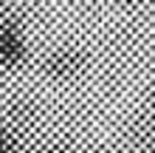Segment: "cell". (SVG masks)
Returning a JSON list of instances; mask_svg holds the SVG:
<instances>
[{
	"label": "cell",
	"instance_id": "3",
	"mask_svg": "<svg viewBox=\"0 0 155 153\" xmlns=\"http://www.w3.org/2000/svg\"><path fill=\"white\" fill-rule=\"evenodd\" d=\"M45 153H68V150H62V148H51V150H45Z\"/></svg>",
	"mask_w": 155,
	"mask_h": 153
},
{
	"label": "cell",
	"instance_id": "1",
	"mask_svg": "<svg viewBox=\"0 0 155 153\" xmlns=\"http://www.w3.org/2000/svg\"><path fill=\"white\" fill-rule=\"evenodd\" d=\"M45 68H48V74H54V77L68 79V77H74L76 71L82 68V54H79V51H74V48L57 51V54H51V57H48Z\"/></svg>",
	"mask_w": 155,
	"mask_h": 153
},
{
	"label": "cell",
	"instance_id": "2",
	"mask_svg": "<svg viewBox=\"0 0 155 153\" xmlns=\"http://www.w3.org/2000/svg\"><path fill=\"white\" fill-rule=\"evenodd\" d=\"M0 54H3V65H17L25 54L23 37L14 26H3V40H0Z\"/></svg>",
	"mask_w": 155,
	"mask_h": 153
}]
</instances>
